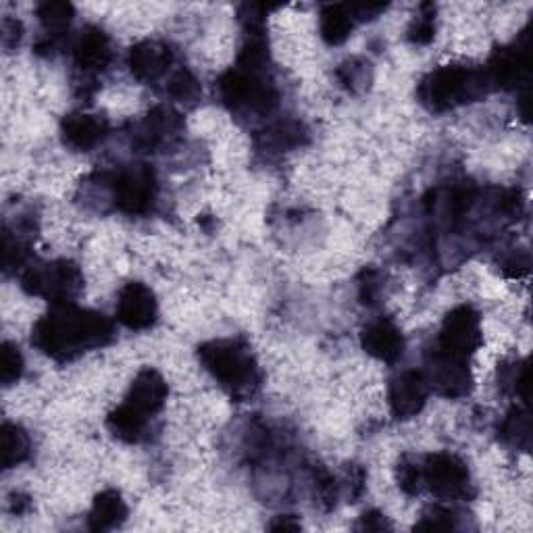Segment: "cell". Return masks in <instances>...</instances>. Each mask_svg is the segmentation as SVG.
Here are the masks:
<instances>
[{
	"label": "cell",
	"mask_w": 533,
	"mask_h": 533,
	"mask_svg": "<svg viewBox=\"0 0 533 533\" xmlns=\"http://www.w3.org/2000/svg\"><path fill=\"white\" fill-rule=\"evenodd\" d=\"M115 336L107 315L82 309L75 302L53 304L32 329V344L57 363H69L82 354L107 346Z\"/></svg>",
	"instance_id": "obj_1"
},
{
	"label": "cell",
	"mask_w": 533,
	"mask_h": 533,
	"mask_svg": "<svg viewBox=\"0 0 533 533\" xmlns=\"http://www.w3.org/2000/svg\"><path fill=\"white\" fill-rule=\"evenodd\" d=\"M198 361L234 400H248L263 384L261 367L242 338H221L198 346Z\"/></svg>",
	"instance_id": "obj_2"
},
{
	"label": "cell",
	"mask_w": 533,
	"mask_h": 533,
	"mask_svg": "<svg viewBox=\"0 0 533 533\" xmlns=\"http://www.w3.org/2000/svg\"><path fill=\"white\" fill-rule=\"evenodd\" d=\"M490 90L481 67L444 65L425 75L417 88V98L429 113H448L463 105L477 103Z\"/></svg>",
	"instance_id": "obj_3"
},
{
	"label": "cell",
	"mask_w": 533,
	"mask_h": 533,
	"mask_svg": "<svg viewBox=\"0 0 533 533\" xmlns=\"http://www.w3.org/2000/svg\"><path fill=\"white\" fill-rule=\"evenodd\" d=\"M221 103L236 115L267 117L279 105V90L269 73L242 67L227 69L217 80Z\"/></svg>",
	"instance_id": "obj_4"
},
{
	"label": "cell",
	"mask_w": 533,
	"mask_h": 533,
	"mask_svg": "<svg viewBox=\"0 0 533 533\" xmlns=\"http://www.w3.org/2000/svg\"><path fill=\"white\" fill-rule=\"evenodd\" d=\"M96 184L107 188L113 207L130 217L148 215L157 205V175L148 165H130L115 171L96 173Z\"/></svg>",
	"instance_id": "obj_5"
},
{
	"label": "cell",
	"mask_w": 533,
	"mask_h": 533,
	"mask_svg": "<svg viewBox=\"0 0 533 533\" xmlns=\"http://www.w3.org/2000/svg\"><path fill=\"white\" fill-rule=\"evenodd\" d=\"M21 288L30 296L50 300L53 304L73 302L84 290V273L69 259L30 263L21 271Z\"/></svg>",
	"instance_id": "obj_6"
},
{
	"label": "cell",
	"mask_w": 533,
	"mask_h": 533,
	"mask_svg": "<svg viewBox=\"0 0 533 533\" xmlns=\"http://www.w3.org/2000/svg\"><path fill=\"white\" fill-rule=\"evenodd\" d=\"M423 488L442 500H467L473 494L467 463L452 452H434L421 465Z\"/></svg>",
	"instance_id": "obj_7"
},
{
	"label": "cell",
	"mask_w": 533,
	"mask_h": 533,
	"mask_svg": "<svg viewBox=\"0 0 533 533\" xmlns=\"http://www.w3.org/2000/svg\"><path fill=\"white\" fill-rule=\"evenodd\" d=\"M484 346V332H481V315L471 304H461L452 309L440 327L436 348L456 357L471 359Z\"/></svg>",
	"instance_id": "obj_8"
},
{
	"label": "cell",
	"mask_w": 533,
	"mask_h": 533,
	"mask_svg": "<svg viewBox=\"0 0 533 533\" xmlns=\"http://www.w3.org/2000/svg\"><path fill=\"white\" fill-rule=\"evenodd\" d=\"M429 390L444 398H465L473 390V371L469 359L456 357L434 348L427 357V369L423 371Z\"/></svg>",
	"instance_id": "obj_9"
},
{
	"label": "cell",
	"mask_w": 533,
	"mask_h": 533,
	"mask_svg": "<svg viewBox=\"0 0 533 533\" xmlns=\"http://www.w3.org/2000/svg\"><path fill=\"white\" fill-rule=\"evenodd\" d=\"M529 32H521L513 46L498 48L488 65L481 67L492 90H517L529 78Z\"/></svg>",
	"instance_id": "obj_10"
},
{
	"label": "cell",
	"mask_w": 533,
	"mask_h": 533,
	"mask_svg": "<svg viewBox=\"0 0 533 533\" xmlns=\"http://www.w3.org/2000/svg\"><path fill=\"white\" fill-rule=\"evenodd\" d=\"M182 132H184L182 115L167 107H157L152 109L140 123L134 125L132 146L138 152H146V155H150V152H161L180 140Z\"/></svg>",
	"instance_id": "obj_11"
},
{
	"label": "cell",
	"mask_w": 533,
	"mask_h": 533,
	"mask_svg": "<svg viewBox=\"0 0 533 533\" xmlns=\"http://www.w3.org/2000/svg\"><path fill=\"white\" fill-rule=\"evenodd\" d=\"M117 321L134 329V332H142L157 323L159 319V302L155 292H152L142 282H130L125 284L117 296Z\"/></svg>",
	"instance_id": "obj_12"
},
{
	"label": "cell",
	"mask_w": 533,
	"mask_h": 533,
	"mask_svg": "<svg viewBox=\"0 0 533 533\" xmlns=\"http://www.w3.org/2000/svg\"><path fill=\"white\" fill-rule=\"evenodd\" d=\"M429 396V384L423 371L409 369L398 373L388 388V404L396 419L417 417Z\"/></svg>",
	"instance_id": "obj_13"
},
{
	"label": "cell",
	"mask_w": 533,
	"mask_h": 533,
	"mask_svg": "<svg viewBox=\"0 0 533 533\" xmlns=\"http://www.w3.org/2000/svg\"><path fill=\"white\" fill-rule=\"evenodd\" d=\"M175 53L169 44L159 40H142L134 44L128 53V67L134 78L144 84H152L171 73Z\"/></svg>",
	"instance_id": "obj_14"
},
{
	"label": "cell",
	"mask_w": 533,
	"mask_h": 533,
	"mask_svg": "<svg viewBox=\"0 0 533 533\" xmlns=\"http://www.w3.org/2000/svg\"><path fill=\"white\" fill-rule=\"evenodd\" d=\"M113 61L109 34L98 25H86L73 44V63L84 75L103 73Z\"/></svg>",
	"instance_id": "obj_15"
},
{
	"label": "cell",
	"mask_w": 533,
	"mask_h": 533,
	"mask_svg": "<svg viewBox=\"0 0 533 533\" xmlns=\"http://www.w3.org/2000/svg\"><path fill=\"white\" fill-rule=\"evenodd\" d=\"M361 346L375 361L394 365L404 354V336L392 319L377 317L363 327Z\"/></svg>",
	"instance_id": "obj_16"
},
{
	"label": "cell",
	"mask_w": 533,
	"mask_h": 533,
	"mask_svg": "<svg viewBox=\"0 0 533 533\" xmlns=\"http://www.w3.org/2000/svg\"><path fill=\"white\" fill-rule=\"evenodd\" d=\"M111 132V125L105 117L90 113H69L61 121L63 144L75 152H88L103 144Z\"/></svg>",
	"instance_id": "obj_17"
},
{
	"label": "cell",
	"mask_w": 533,
	"mask_h": 533,
	"mask_svg": "<svg viewBox=\"0 0 533 533\" xmlns=\"http://www.w3.org/2000/svg\"><path fill=\"white\" fill-rule=\"evenodd\" d=\"M167 396H169V386L165 382V377L157 369L146 367L134 377L130 392L123 402H128L138 413L152 419L163 411Z\"/></svg>",
	"instance_id": "obj_18"
},
{
	"label": "cell",
	"mask_w": 533,
	"mask_h": 533,
	"mask_svg": "<svg viewBox=\"0 0 533 533\" xmlns=\"http://www.w3.org/2000/svg\"><path fill=\"white\" fill-rule=\"evenodd\" d=\"M128 519V504L117 490H105L96 494L88 515V527L92 531H113Z\"/></svg>",
	"instance_id": "obj_19"
},
{
	"label": "cell",
	"mask_w": 533,
	"mask_h": 533,
	"mask_svg": "<svg viewBox=\"0 0 533 533\" xmlns=\"http://www.w3.org/2000/svg\"><path fill=\"white\" fill-rule=\"evenodd\" d=\"M107 427L117 440L125 444H138L148 436L150 417L138 413L128 402H121L117 409L109 413Z\"/></svg>",
	"instance_id": "obj_20"
},
{
	"label": "cell",
	"mask_w": 533,
	"mask_h": 533,
	"mask_svg": "<svg viewBox=\"0 0 533 533\" xmlns=\"http://www.w3.org/2000/svg\"><path fill=\"white\" fill-rule=\"evenodd\" d=\"M354 17L348 5H325L319 13V32L329 46L344 44L354 30Z\"/></svg>",
	"instance_id": "obj_21"
},
{
	"label": "cell",
	"mask_w": 533,
	"mask_h": 533,
	"mask_svg": "<svg viewBox=\"0 0 533 533\" xmlns=\"http://www.w3.org/2000/svg\"><path fill=\"white\" fill-rule=\"evenodd\" d=\"M32 454V438L17 423H3L0 429V456H3V467L13 469L30 459Z\"/></svg>",
	"instance_id": "obj_22"
},
{
	"label": "cell",
	"mask_w": 533,
	"mask_h": 533,
	"mask_svg": "<svg viewBox=\"0 0 533 533\" xmlns=\"http://www.w3.org/2000/svg\"><path fill=\"white\" fill-rule=\"evenodd\" d=\"M304 138H307V130L300 121L286 119V121H275L269 128L261 134V144L263 148L275 150V152H284L292 150L296 146H302Z\"/></svg>",
	"instance_id": "obj_23"
},
{
	"label": "cell",
	"mask_w": 533,
	"mask_h": 533,
	"mask_svg": "<svg viewBox=\"0 0 533 533\" xmlns=\"http://www.w3.org/2000/svg\"><path fill=\"white\" fill-rule=\"evenodd\" d=\"M36 15L46 32V38L59 40L67 30L75 17V9L71 3H59V0H46L40 3L36 9Z\"/></svg>",
	"instance_id": "obj_24"
},
{
	"label": "cell",
	"mask_w": 533,
	"mask_h": 533,
	"mask_svg": "<svg viewBox=\"0 0 533 533\" xmlns=\"http://www.w3.org/2000/svg\"><path fill=\"white\" fill-rule=\"evenodd\" d=\"M500 440L515 450L529 452L531 448V417L521 406L506 415V419L500 425Z\"/></svg>",
	"instance_id": "obj_25"
},
{
	"label": "cell",
	"mask_w": 533,
	"mask_h": 533,
	"mask_svg": "<svg viewBox=\"0 0 533 533\" xmlns=\"http://www.w3.org/2000/svg\"><path fill=\"white\" fill-rule=\"evenodd\" d=\"M336 78H338L342 88H346L352 94H359V92H365L371 86V82H373V67L363 57H352V59L344 61L336 69Z\"/></svg>",
	"instance_id": "obj_26"
},
{
	"label": "cell",
	"mask_w": 533,
	"mask_h": 533,
	"mask_svg": "<svg viewBox=\"0 0 533 533\" xmlns=\"http://www.w3.org/2000/svg\"><path fill=\"white\" fill-rule=\"evenodd\" d=\"M165 90L173 100H177V103H196L202 94L198 78L188 67H180V69L171 71Z\"/></svg>",
	"instance_id": "obj_27"
},
{
	"label": "cell",
	"mask_w": 533,
	"mask_h": 533,
	"mask_svg": "<svg viewBox=\"0 0 533 533\" xmlns=\"http://www.w3.org/2000/svg\"><path fill=\"white\" fill-rule=\"evenodd\" d=\"M30 263V242L23 240L21 234H15L9 230H5V238H3V267L5 273H13L19 269H25Z\"/></svg>",
	"instance_id": "obj_28"
},
{
	"label": "cell",
	"mask_w": 533,
	"mask_h": 533,
	"mask_svg": "<svg viewBox=\"0 0 533 533\" xmlns=\"http://www.w3.org/2000/svg\"><path fill=\"white\" fill-rule=\"evenodd\" d=\"M527 361H517L511 365H502L498 369V382L504 392L521 398L525 404L529 400V384H527Z\"/></svg>",
	"instance_id": "obj_29"
},
{
	"label": "cell",
	"mask_w": 533,
	"mask_h": 533,
	"mask_svg": "<svg viewBox=\"0 0 533 533\" xmlns=\"http://www.w3.org/2000/svg\"><path fill=\"white\" fill-rule=\"evenodd\" d=\"M406 38L417 46H425L436 38V7L434 5H421L419 13L413 17L409 30H406Z\"/></svg>",
	"instance_id": "obj_30"
},
{
	"label": "cell",
	"mask_w": 533,
	"mask_h": 533,
	"mask_svg": "<svg viewBox=\"0 0 533 533\" xmlns=\"http://www.w3.org/2000/svg\"><path fill=\"white\" fill-rule=\"evenodd\" d=\"M23 354L13 342L3 344V357H0V382L5 388L17 384L23 375Z\"/></svg>",
	"instance_id": "obj_31"
},
{
	"label": "cell",
	"mask_w": 533,
	"mask_h": 533,
	"mask_svg": "<svg viewBox=\"0 0 533 533\" xmlns=\"http://www.w3.org/2000/svg\"><path fill=\"white\" fill-rule=\"evenodd\" d=\"M456 513L452 509H448V506H442V504H434L429 506V509L421 515L419 523H415V529L419 531H448V529H456Z\"/></svg>",
	"instance_id": "obj_32"
},
{
	"label": "cell",
	"mask_w": 533,
	"mask_h": 533,
	"mask_svg": "<svg viewBox=\"0 0 533 533\" xmlns=\"http://www.w3.org/2000/svg\"><path fill=\"white\" fill-rule=\"evenodd\" d=\"M396 479L398 486L404 494L417 496L423 490V479H421V465L413 461L411 456H404V459L398 463L396 469Z\"/></svg>",
	"instance_id": "obj_33"
},
{
	"label": "cell",
	"mask_w": 533,
	"mask_h": 533,
	"mask_svg": "<svg viewBox=\"0 0 533 533\" xmlns=\"http://www.w3.org/2000/svg\"><path fill=\"white\" fill-rule=\"evenodd\" d=\"M382 294V275L377 269H363L359 275V298L367 307L377 304V298Z\"/></svg>",
	"instance_id": "obj_34"
},
{
	"label": "cell",
	"mask_w": 533,
	"mask_h": 533,
	"mask_svg": "<svg viewBox=\"0 0 533 533\" xmlns=\"http://www.w3.org/2000/svg\"><path fill=\"white\" fill-rule=\"evenodd\" d=\"M357 529L359 531H386V529H392V523L388 521V517L384 513L379 511H367L361 521L357 523Z\"/></svg>",
	"instance_id": "obj_35"
},
{
	"label": "cell",
	"mask_w": 533,
	"mask_h": 533,
	"mask_svg": "<svg viewBox=\"0 0 533 533\" xmlns=\"http://www.w3.org/2000/svg\"><path fill=\"white\" fill-rule=\"evenodd\" d=\"M502 271L509 275V277H525L529 273V255L527 252H517V255H513L511 259H504L502 261Z\"/></svg>",
	"instance_id": "obj_36"
},
{
	"label": "cell",
	"mask_w": 533,
	"mask_h": 533,
	"mask_svg": "<svg viewBox=\"0 0 533 533\" xmlns=\"http://www.w3.org/2000/svg\"><path fill=\"white\" fill-rule=\"evenodd\" d=\"M23 36V25L19 19H5L3 21V46L7 50L19 46Z\"/></svg>",
	"instance_id": "obj_37"
},
{
	"label": "cell",
	"mask_w": 533,
	"mask_h": 533,
	"mask_svg": "<svg viewBox=\"0 0 533 533\" xmlns=\"http://www.w3.org/2000/svg\"><path fill=\"white\" fill-rule=\"evenodd\" d=\"M350 13L354 17V21H371L377 15H382L386 11V5H371V3H363V5H348Z\"/></svg>",
	"instance_id": "obj_38"
},
{
	"label": "cell",
	"mask_w": 533,
	"mask_h": 533,
	"mask_svg": "<svg viewBox=\"0 0 533 533\" xmlns=\"http://www.w3.org/2000/svg\"><path fill=\"white\" fill-rule=\"evenodd\" d=\"M269 529L271 531H300L302 523L294 515H282V517H275Z\"/></svg>",
	"instance_id": "obj_39"
},
{
	"label": "cell",
	"mask_w": 533,
	"mask_h": 533,
	"mask_svg": "<svg viewBox=\"0 0 533 533\" xmlns=\"http://www.w3.org/2000/svg\"><path fill=\"white\" fill-rule=\"evenodd\" d=\"M30 509H32V500H30V496H23V494H19V492L11 496V513H15V515H25Z\"/></svg>",
	"instance_id": "obj_40"
}]
</instances>
